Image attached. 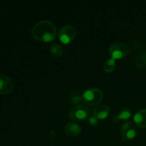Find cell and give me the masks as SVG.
<instances>
[{
  "label": "cell",
  "mask_w": 146,
  "mask_h": 146,
  "mask_svg": "<svg viewBox=\"0 0 146 146\" xmlns=\"http://www.w3.org/2000/svg\"><path fill=\"white\" fill-rule=\"evenodd\" d=\"M31 34L38 41L48 42L52 41L56 36V28L52 21L41 20L34 26Z\"/></svg>",
  "instance_id": "6da1fadb"
},
{
  "label": "cell",
  "mask_w": 146,
  "mask_h": 146,
  "mask_svg": "<svg viewBox=\"0 0 146 146\" xmlns=\"http://www.w3.org/2000/svg\"><path fill=\"white\" fill-rule=\"evenodd\" d=\"M103 96L104 94L101 89L98 88H90L83 93V102L88 106H94L101 103Z\"/></svg>",
  "instance_id": "7a4b0ae2"
},
{
  "label": "cell",
  "mask_w": 146,
  "mask_h": 146,
  "mask_svg": "<svg viewBox=\"0 0 146 146\" xmlns=\"http://www.w3.org/2000/svg\"><path fill=\"white\" fill-rule=\"evenodd\" d=\"M130 52V48L127 44L122 42H115L111 44L108 48V53L111 58L116 59L126 56Z\"/></svg>",
  "instance_id": "3957f363"
},
{
  "label": "cell",
  "mask_w": 146,
  "mask_h": 146,
  "mask_svg": "<svg viewBox=\"0 0 146 146\" xmlns=\"http://www.w3.org/2000/svg\"><path fill=\"white\" fill-rule=\"evenodd\" d=\"M77 34V29L73 25H65L58 31V38L64 44H68L75 38Z\"/></svg>",
  "instance_id": "277c9868"
},
{
  "label": "cell",
  "mask_w": 146,
  "mask_h": 146,
  "mask_svg": "<svg viewBox=\"0 0 146 146\" xmlns=\"http://www.w3.org/2000/svg\"><path fill=\"white\" fill-rule=\"evenodd\" d=\"M70 118L75 121H84L90 117V111L84 105L78 104L74 106L69 111Z\"/></svg>",
  "instance_id": "5b68a950"
},
{
  "label": "cell",
  "mask_w": 146,
  "mask_h": 146,
  "mask_svg": "<svg viewBox=\"0 0 146 146\" xmlns=\"http://www.w3.org/2000/svg\"><path fill=\"white\" fill-rule=\"evenodd\" d=\"M121 134L123 141L131 140L136 135L135 125L132 121H127L124 123L121 128Z\"/></svg>",
  "instance_id": "8992f818"
},
{
  "label": "cell",
  "mask_w": 146,
  "mask_h": 146,
  "mask_svg": "<svg viewBox=\"0 0 146 146\" xmlns=\"http://www.w3.org/2000/svg\"><path fill=\"white\" fill-rule=\"evenodd\" d=\"M14 88V81L11 78L5 75L0 76V94H10L13 91Z\"/></svg>",
  "instance_id": "52a82bcc"
},
{
  "label": "cell",
  "mask_w": 146,
  "mask_h": 146,
  "mask_svg": "<svg viewBox=\"0 0 146 146\" xmlns=\"http://www.w3.org/2000/svg\"><path fill=\"white\" fill-rule=\"evenodd\" d=\"M93 115L98 119H105L110 113V108L104 104H99L93 108Z\"/></svg>",
  "instance_id": "ba28073f"
},
{
  "label": "cell",
  "mask_w": 146,
  "mask_h": 146,
  "mask_svg": "<svg viewBox=\"0 0 146 146\" xmlns=\"http://www.w3.org/2000/svg\"><path fill=\"white\" fill-rule=\"evenodd\" d=\"M65 132L68 136L76 137L81 132V128L78 123L75 122H68L65 125Z\"/></svg>",
  "instance_id": "9c48e42d"
},
{
  "label": "cell",
  "mask_w": 146,
  "mask_h": 146,
  "mask_svg": "<svg viewBox=\"0 0 146 146\" xmlns=\"http://www.w3.org/2000/svg\"><path fill=\"white\" fill-rule=\"evenodd\" d=\"M134 123L141 128H146V108L139 110L133 117Z\"/></svg>",
  "instance_id": "30bf717a"
},
{
  "label": "cell",
  "mask_w": 146,
  "mask_h": 146,
  "mask_svg": "<svg viewBox=\"0 0 146 146\" xmlns=\"http://www.w3.org/2000/svg\"><path fill=\"white\" fill-rule=\"evenodd\" d=\"M50 53L54 57H60L64 53V48L62 46L56 43H53L49 47Z\"/></svg>",
  "instance_id": "8fae6325"
},
{
  "label": "cell",
  "mask_w": 146,
  "mask_h": 146,
  "mask_svg": "<svg viewBox=\"0 0 146 146\" xmlns=\"http://www.w3.org/2000/svg\"><path fill=\"white\" fill-rule=\"evenodd\" d=\"M69 99L71 104H75V105H78L81 101H83L82 95L81 94L80 91H76V90H73L70 93Z\"/></svg>",
  "instance_id": "7c38bea8"
},
{
  "label": "cell",
  "mask_w": 146,
  "mask_h": 146,
  "mask_svg": "<svg viewBox=\"0 0 146 146\" xmlns=\"http://www.w3.org/2000/svg\"><path fill=\"white\" fill-rule=\"evenodd\" d=\"M135 66L139 68H143L146 66V52L140 54L135 58Z\"/></svg>",
  "instance_id": "4fadbf2b"
},
{
  "label": "cell",
  "mask_w": 146,
  "mask_h": 146,
  "mask_svg": "<svg viewBox=\"0 0 146 146\" xmlns=\"http://www.w3.org/2000/svg\"><path fill=\"white\" fill-rule=\"evenodd\" d=\"M131 111L128 108H123L120 111L119 113L115 116L117 120H128L131 117Z\"/></svg>",
  "instance_id": "5bb4252c"
},
{
  "label": "cell",
  "mask_w": 146,
  "mask_h": 146,
  "mask_svg": "<svg viewBox=\"0 0 146 146\" xmlns=\"http://www.w3.org/2000/svg\"><path fill=\"white\" fill-rule=\"evenodd\" d=\"M115 68V59L110 58L105 61L104 64V69L106 72H112Z\"/></svg>",
  "instance_id": "9a60e30c"
},
{
  "label": "cell",
  "mask_w": 146,
  "mask_h": 146,
  "mask_svg": "<svg viewBox=\"0 0 146 146\" xmlns=\"http://www.w3.org/2000/svg\"><path fill=\"white\" fill-rule=\"evenodd\" d=\"M88 121H89V123L91 124V125H95L98 123V119L93 115V116H91L88 118Z\"/></svg>",
  "instance_id": "2e32d148"
},
{
  "label": "cell",
  "mask_w": 146,
  "mask_h": 146,
  "mask_svg": "<svg viewBox=\"0 0 146 146\" xmlns=\"http://www.w3.org/2000/svg\"><path fill=\"white\" fill-rule=\"evenodd\" d=\"M55 135H56L55 131H50L49 133H48V137H49V138H51V139H53V138L55 137Z\"/></svg>",
  "instance_id": "e0dca14e"
}]
</instances>
